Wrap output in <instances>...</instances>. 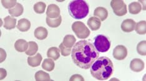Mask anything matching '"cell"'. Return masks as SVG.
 Listing matches in <instances>:
<instances>
[{
  "mask_svg": "<svg viewBox=\"0 0 146 81\" xmlns=\"http://www.w3.org/2000/svg\"><path fill=\"white\" fill-rule=\"evenodd\" d=\"M135 22L133 19H125L121 24V29L124 32H131L134 30L135 26Z\"/></svg>",
  "mask_w": 146,
  "mask_h": 81,
  "instance_id": "cell-10",
  "label": "cell"
},
{
  "mask_svg": "<svg viewBox=\"0 0 146 81\" xmlns=\"http://www.w3.org/2000/svg\"><path fill=\"white\" fill-rule=\"evenodd\" d=\"M142 10V6L139 2L131 3L129 5V11L132 14H137Z\"/></svg>",
  "mask_w": 146,
  "mask_h": 81,
  "instance_id": "cell-20",
  "label": "cell"
},
{
  "mask_svg": "<svg viewBox=\"0 0 146 81\" xmlns=\"http://www.w3.org/2000/svg\"><path fill=\"white\" fill-rule=\"evenodd\" d=\"M112 54L115 59L119 61L123 60L127 55V49L124 45H119L115 47Z\"/></svg>",
  "mask_w": 146,
  "mask_h": 81,
  "instance_id": "cell-7",
  "label": "cell"
},
{
  "mask_svg": "<svg viewBox=\"0 0 146 81\" xmlns=\"http://www.w3.org/2000/svg\"><path fill=\"white\" fill-rule=\"evenodd\" d=\"M47 56L54 61L58 60L60 57L59 50L57 47H51L47 51Z\"/></svg>",
  "mask_w": 146,
  "mask_h": 81,
  "instance_id": "cell-22",
  "label": "cell"
},
{
  "mask_svg": "<svg viewBox=\"0 0 146 81\" xmlns=\"http://www.w3.org/2000/svg\"><path fill=\"white\" fill-rule=\"evenodd\" d=\"M112 61L106 56L98 58L90 67L92 76L99 80H108L114 73Z\"/></svg>",
  "mask_w": 146,
  "mask_h": 81,
  "instance_id": "cell-2",
  "label": "cell"
},
{
  "mask_svg": "<svg viewBox=\"0 0 146 81\" xmlns=\"http://www.w3.org/2000/svg\"><path fill=\"white\" fill-rule=\"evenodd\" d=\"M47 17L50 19H56L60 16V8L56 5L51 4L48 6L46 11Z\"/></svg>",
  "mask_w": 146,
  "mask_h": 81,
  "instance_id": "cell-8",
  "label": "cell"
},
{
  "mask_svg": "<svg viewBox=\"0 0 146 81\" xmlns=\"http://www.w3.org/2000/svg\"><path fill=\"white\" fill-rule=\"evenodd\" d=\"M46 5L43 2L36 3L34 5V11L37 14H43L45 11Z\"/></svg>",
  "mask_w": 146,
  "mask_h": 81,
  "instance_id": "cell-27",
  "label": "cell"
},
{
  "mask_svg": "<svg viewBox=\"0 0 146 81\" xmlns=\"http://www.w3.org/2000/svg\"><path fill=\"white\" fill-rule=\"evenodd\" d=\"M144 67L145 64L143 61L141 59H139V58H135V59H133L131 61L130 68L134 72H141L144 69Z\"/></svg>",
  "mask_w": 146,
  "mask_h": 81,
  "instance_id": "cell-9",
  "label": "cell"
},
{
  "mask_svg": "<svg viewBox=\"0 0 146 81\" xmlns=\"http://www.w3.org/2000/svg\"><path fill=\"white\" fill-rule=\"evenodd\" d=\"M68 11L73 19H84L89 14V5L83 0L72 1L68 5Z\"/></svg>",
  "mask_w": 146,
  "mask_h": 81,
  "instance_id": "cell-3",
  "label": "cell"
},
{
  "mask_svg": "<svg viewBox=\"0 0 146 81\" xmlns=\"http://www.w3.org/2000/svg\"><path fill=\"white\" fill-rule=\"evenodd\" d=\"M1 3L3 6L6 9H12L17 4V1L16 0H11V1H6V0H1Z\"/></svg>",
  "mask_w": 146,
  "mask_h": 81,
  "instance_id": "cell-29",
  "label": "cell"
},
{
  "mask_svg": "<svg viewBox=\"0 0 146 81\" xmlns=\"http://www.w3.org/2000/svg\"><path fill=\"white\" fill-rule=\"evenodd\" d=\"M88 25L92 30L96 31L101 27V21L96 17H91L88 19Z\"/></svg>",
  "mask_w": 146,
  "mask_h": 81,
  "instance_id": "cell-14",
  "label": "cell"
},
{
  "mask_svg": "<svg viewBox=\"0 0 146 81\" xmlns=\"http://www.w3.org/2000/svg\"><path fill=\"white\" fill-rule=\"evenodd\" d=\"M16 27L21 32H27L31 27V22L26 19H21L18 21Z\"/></svg>",
  "mask_w": 146,
  "mask_h": 81,
  "instance_id": "cell-16",
  "label": "cell"
},
{
  "mask_svg": "<svg viewBox=\"0 0 146 81\" xmlns=\"http://www.w3.org/2000/svg\"><path fill=\"white\" fill-rule=\"evenodd\" d=\"M48 31L45 27H39L36 28L35 30V36L39 40H42L47 38Z\"/></svg>",
  "mask_w": 146,
  "mask_h": 81,
  "instance_id": "cell-15",
  "label": "cell"
},
{
  "mask_svg": "<svg viewBox=\"0 0 146 81\" xmlns=\"http://www.w3.org/2000/svg\"><path fill=\"white\" fill-rule=\"evenodd\" d=\"M8 12L13 17H19L23 14L24 12V8L20 3H17L14 8L9 9Z\"/></svg>",
  "mask_w": 146,
  "mask_h": 81,
  "instance_id": "cell-17",
  "label": "cell"
},
{
  "mask_svg": "<svg viewBox=\"0 0 146 81\" xmlns=\"http://www.w3.org/2000/svg\"><path fill=\"white\" fill-rule=\"evenodd\" d=\"M42 60V56L40 53H37L34 56H30L28 58V64L29 66L33 67H38L40 65Z\"/></svg>",
  "mask_w": 146,
  "mask_h": 81,
  "instance_id": "cell-12",
  "label": "cell"
},
{
  "mask_svg": "<svg viewBox=\"0 0 146 81\" xmlns=\"http://www.w3.org/2000/svg\"><path fill=\"white\" fill-rule=\"evenodd\" d=\"M110 5L116 16H123L127 14V6L122 0H112Z\"/></svg>",
  "mask_w": 146,
  "mask_h": 81,
  "instance_id": "cell-6",
  "label": "cell"
},
{
  "mask_svg": "<svg viewBox=\"0 0 146 81\" xmlns=\"http://www.w3.org/2000/svg\"><path fill=\"white\" fill-rule=\"evenodd\" d=\"M38 50V45L35 41H29L28 50L25 51V53L28 56H33Z\"/></svg>",
  "mask_w": 146,
  "mask_h": 81,
  "instance_id": "cell-23",
  "label": "cell"
},
{
  "mask_svg": "<svg viewBox=\"0 0 146 81\" xmlns=\"http://www.w3.org/2000/svg\"><path fill=\"white\" fill-rule=\"evenodd\" d=\"M69 80L72 81V80H84V79L82 76L79 75V74H74V75L72 76Z\"/></svg>",
  "mask_w": 146,
  "mask_h": 81,
  "instance_id": "cell-31",
  "label": "cell"
},
{
  "mask_svg": "<svg viewBox=\"0 0 146 81\" xmlns=\"http://www.w3.org/2000/svg\"><path fill=\"white\" fill-rule=\"evenodd\" d=\"M35 79L37 81L51 80L49 74L43 71H38L35 74Z\"/></svg>",
  "mask_w": 146,
  "mask_h": 81,
  "instance_id": "cell-26",
  "label": "cell"
},
{
  "mask_svg": "<svg viewBox=\"0 0 146 81\" xmlns=\"http://www.w3.org/2000/svg\"><path fill=\"white\" fill-rule=\"evenodd\" d=\"M46 22L49 27L52 28L58 27L61 24L62 17L61 16H59L56 19H50L49 17H46Z\"/></svg>",
  "mask_w": 146,
  "mask_h": 81,
  "instance_id": "cell-19",
  "label": "cell"
},
{
  "mask_svg": "<svg viewBox=\"0 0 146 81\" xmlns=\"http://www.w3.org/2000/svg\"><path fill=\"white\" fill-rule=\"evenodd\" d=\"M137 53L142 55V56H145L146 54V41L143 40L139 42L137 46Z\"/></svg>",
  "mask_w": 146,
  "mask_h": 81,
  "instance_id": "cell-28",
  "label": "cell"
},
{
  "mask_svg": "<svg viewBox=\"0 0 146 81\" xmlns=\"http://www.w3.org/2000/svg\"><path fill=\"white\" fill-rule=\"evenodd\" d=\"M54 67L55 63L52 60L48 59H48H45L43 61V63L42 64V67L44 70L51 72V71H53V69H54Z\"/></svg>",
  "mask_w": 146,
  "mask_h": 81,
  "instance_id": "cell-24",
  "label": "cell"
},
{
  "mask_svg": "<svg viewBox=\"0 0 146 81\" xmlns=\"http://www.w3.org/2000/svg\"><path fill=\"white\" fill-rule=\"evenodd\" d=\"M16 24V19L11 16H6L4 19V25L3 27L7 30H11L15 29Z\"/></svg>",
  "mask_w": 146,
  "mask_h": 81,
  "instance_id": "cell-18",
  "label": "cell"
},
{
  "mask_svg": "<svg viewBox=\"0 0 146 81\" xmlns=\"http://www.w3.org/2000/svg\"><path fill=\"white\" fill-rule=\"evenodd\" d=\"M59 50H60L61 54L64 56H69L71 52V48L66 47L62 43L59 45Z\"/></svg>",
  "mask_w": 146,
  "mask_h": 81,
  "instance_id": "cell-30",
  "label": "cell"
},
{
  "mask_svg": "<svg viewBox=\"0 0 146 81\" xmlns=\"http://www.w3.org/2000/svg\"><path fill=\"white\" fill-rule=\"evenodd\" d=\"M72 30L80 39L87 38L91 34L88 27L81 21H76L72 24Z\"/></svg>",
  "mask_w": 146,
  "mask_h": 81,
  "instance_id": "cell-5",
  "label": "cell"
},
{
  "mask_svg": "<svg viewBox=\"0 0 146 81\" xmlns=\"http://www.w3.org/2000/svg\"><path fill=\"white\" fill-rule=\"evenodd\" d=\"M94 47L98 52H107L110 49L111 41L105 35H98L94 38Z\"/></svg>",
  "mask_w": 146,
  "mask_h": 81,
  "instance_id": "cell-4",
  "label": "cell"
},
{
  "mask_svg": "<svg viewBox=\"0 0 146 81\" xmlns=\"http://www.w3.org/2000/svg\"><path fill=\"white\" fill-rule=\"evenodd\" d=\"M99 56V53L93 45L86 40L78 41L72 50L73 62L76 66L84 69L90 68Z\"/></svg>",
  "mask_w": 146,
  "mask_h": 81,
  "instance_id": "cell-1",
  "label": "cell"
},
{
  "mask_svg": "<svg viewBox=\"0 0 146 81\" xmlns=\"http://www.w3.org/2000/svg\"><path fill=\"white\" fill-rule=\"evenodd\" d=\"M94 15L100 19L101 21H104L108 17V11L105 8L98 7L95 9Z\"/></svg>",
  "mask_w": 146,
  "mask_h": 81,
  "instance_id": "cell-11",
  "label": "cell"
},
{
  "mask_svg": "<svg viewBox=\"0 0 146 81\" xmlns=\"http://www.w3.org/2000/svg\"><path fill=\"white\" fill-rule=\"evenodd\" d=\"M29 43L23 39H19L16 40L15 43V50L18 52H24L28 50Z\"/></svg>",
  "mask_w": 146,
  "mask_h": 81,
  "instance_id": "cell-13",
  "label": "cell"
},
{
  "mask_svg": "<svg viewBox=\"0 0 146 81\" xmlns=\"http://www.w3.org/2000/svg\"><path fill=\"white\" fill-rule=\"evenodd\" d=\"M76 40L74 36L72 35H67L64 37L63 39L62 43L66 47L71 48L74 45Z\"/></svg>",
  "mask_w": 146,
  "mask_h": 81,
  "instance_id": "cell-21",
  "label": "cell"
},
{
  "mask_svg": "<svg viewBox=\"0 0 146 81\" xmlns=\"http://www.w3.org/2000/svg\"><path fill=\"white\" fill-rule=\"evenodd\" d=\"M135 30L136 33L139 35H144L146 33V22L145 21H141L135 24Z\"/></svg>",
  "mask_w": 146,
  "mask_h": 81,
  "instance_id": "cell-25",
  "label": "cell"
}]
</instances>
